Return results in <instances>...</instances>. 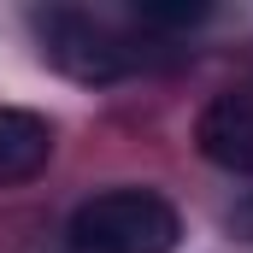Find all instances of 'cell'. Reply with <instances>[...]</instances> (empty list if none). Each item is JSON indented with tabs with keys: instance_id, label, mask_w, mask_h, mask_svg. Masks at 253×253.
Wrapping results in <instances>:
<instances>
[{
	"instance_id": "obj_1",
	"label": "cell",
	"mask_w": 253,
	"mask_h": 253,
	"mask_svg": "<svg viewBox=\"0 0 253 253\" xmlns=\"http://www.w3.org/2000/svg\"><path fill=\"white\" fill-rule=\"evenodd\" d=\"M183 236V218L153 189H106L71 212V248L77 253H171Z\"/></svg>"
},
{
	"instance_id": "obj_2",
	"label": "cell",
	"mask_w": 253,
	"mask_h": 253,
	"mask_svg": "<svg viewBox=\"0 0 253 253\" xmlns=\"http://www.w3.org/2000/svg\"><path fill=\"white\" fill-rule=\"evenodd\" d=\"M36 30H42L47 59L59 65L65 77H77V83H118L129 65H135L129 47L100 18H88V12H42Z\"/></svg>"
},
{
	"instance_id": "obj_3",
	"label": "cell",
	"mask_w": 253,
	"mask_h": 253,
	"mask_svg": "<svg viewBox=\"0 0 253 253\" xmlns=\"http://www.w3.org/2000/svg\"><path fill=\"white\" fill-rule=\"evenodd\" d=\"M194 147L218 171H253V88L218 94L194 124Z\"/></svg>"
},
{
	"instance_id": "obj_4",
	"label": "cell",
	"mask_w": 253,
	"mask_h": 253,
	"mask_svg": "<svg viewBox=\"0 0 253 253\" xmlns=\"http://www.w3.org/2000/svg\"><path fill=\"white\" fill-rule=\"evenodd\" d=\"M53 153V129L42 112L0 106V183H30Z\"/></svg>"
},
{
	"instance_id": "obj_5",
	"label": "cell",
	"mask_w": 253,
	"mask_h": 253,
	"mask_svg": "<svg viewBox=\"0 0 253 253\" xmlns=\"http://www.w3.org/2000/svg\"><path fill=\"white\" fill-rule=\"evenodd\" d=\"M206 12H212V6H200V0H194V6H183V0H177V6H165V0H141V6H135V18H141V24H159V30H183V24H200Z\"/></svg>"
},
{
	"instance_id": "obj_6",
	"label": "cell",
	"mask_w": 253,
	"mask_h": 253,
	"mask_svg": "<svg viewBox=\"0 0 253 253\" xmlns=\"http://www.w3.org/2000/svg\"><path fill=\"white\" fill-rule=\"evenodd\" d=\"M230 230H236V236H242V242H253V189L242 194V200H236V206H230Z\"/></svg>"
}]
</instances>
